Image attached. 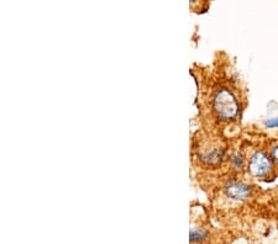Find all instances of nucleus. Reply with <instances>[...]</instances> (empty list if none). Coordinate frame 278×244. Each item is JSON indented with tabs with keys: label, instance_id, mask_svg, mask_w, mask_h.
<instances>
[{
	"label": "nucleus",
	"instance_id": "obj_1",
	"mask_svg": "<svg viewBox=\"0 0 278 244\" xmlns=\"http://www.w3.org/2000/svg\"><path fill=\"white\" fill-rule=\"evenodd\" d=\"M214 110L221 120H232L239 112V104L235 96L226 89L218 91L214 98Z\"/></svg>",
	"mask_w": 278,
	"mask_h": 244
},
{
	"label": "nucleus",
	"instance_id": "obj_2",
	"mask_svg": "<svg viewBox=\"0 0 278 244\" xmlns=\"http://www.w3.org/2000/svg\"><path fill=\"white\" fill-rule=\"evenodd\" d=\"M272 168L271 159L263 152H256L250 159L249 170L254 177L262 178L270 173Z\"/></svg>",
	"mask_w": 278,
	"mask_h": 244
},
{
	"label": "nucleus",
	"instance_id": "obj_3",
	"mask_svg": "<svg viewBox=\"0 0 278 244\" xmlns=\"http://www.w3.org/2000/svg\"><path fill=\"white\" fill-rule=\"evenodd\" d=\"M225 191L228 196L234 200H245L249 198L250 187L245 185L244 183L239 182H230L226 184Z\"/></svg>",
	"mask_w": 278,
	"mask_h": 244
},
{
	"label": "nucleus",
	"instance_id": "obj_4",
	"mask_svg": "<svg viewBox=\"0 0 278 244\" xmlns=\"http://www.w3.org/2000/svg\"><path fill=\"white\" fill-rule=\"evenodd\" d=\"M189 237H190V241H193V242L200 241V239L206 238L207 232L202 231V229H192L189 233Z\"/></svg>",
	"mask_w": 278,
	"mask_h": 244
},
{
	"label": "nucleus",
	"instance_id": "obj_5",
	"mask_svg": "<svg viewBox=\"0 0 278 244\" xmlns=\"http://www.w3.org/2000/svg\"><path fill=\"white\" fill-rule=\"evenodd\" d=\"M232 163H234V165L236 166V168H241L242 164H244V159H242V157L240 156V154H236V156L234 157V159H232Z\"/></svg>",
	"mask_w": 278,
	"mask_h": 244
},
{
	"label": "nucleus",
	"instance_id": "obj_6",
	"mask_svg": "<svg viewBox=\"0 0 278 244\" xmlns=\"http://www.w3.org/2000/svg\"><path fill=\"white\" fill-rule=\"evenodd\" d=\"M266 126L270 128H276L278 127V119H271L268 121H266Z\"/></svg>",
	"mask_w": 278,
	"mask_h": 244
},
{
	"label": "nucleus",
	"instance_id": "obj_7",
	"mask_svg": "<svg viewBox=\"0 0 278 244\" xmlns=\"http://www.w3.org/2000/svg\"><path fill=\"white\" fill-rule=\"evenodd\" d=\"M272 156H273V159H275V161H276V163L278 164V145H277V147H276L275 149H273Z\"/></svg>",
	"mask_w": 278,
	"mask_h": 244
}]
</instances>
